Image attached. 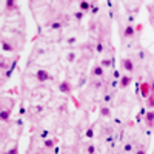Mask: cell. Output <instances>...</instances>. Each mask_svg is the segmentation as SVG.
<instances>
[{
    "label": "cell",
    "instance_id": "obj_1",
    "mask_svg": "<svg viewBox=\"0 0 154 154\" xmlns=\"http://www.w3.org/2000/svg\"><path fill=\"white\" fill-rule=\"evenodd\" d=\"M122 66H123L125 71H129V72L134 71V63H133V60H129V59H123V60H122Z\"/></svg>",
    "mask_w": 154,
    "mask_h": 154
},
{
    "label": "cell",
    "instance_id": "obj_2",
    "mask_svg": "<svg viewBox=\"0 0 154 154\" xmlns=\"http://www.w3.org/2000/svg\"><path fill=\"white\" fill-rule=\"evenodd\" d=\"M5 8H6V11H16V10H19V3L14 2V0H8L5 3Z\"/></svg>",
    "mask_w": 154,
    "mask_h": 154
},
{
    "label": "cell",
    "instance_id": "obj_3",
    "mask_svg": "<svg viewBox=\"0 0 154 154\" xmlns=\"http://www.w3.org/2000/svg\"><path fill=\"white\" fill-rule=\"evenodd\" d=\"M35 77H37V80H40V82H46V80L49 79V74H48L46 71L40 70V71H37V74H35Z\"/></svg>",
    "mask_w": 154,
    "mask_h": 154
},
{
    "label": "cell",
    "instance_id": "obj_4",
    "mask_svg": "<svg viewBox=\"0 0 154 154\" xmlns=\"http://www.w3.org/2000/svg\"><path fill=\"white\" fill-rule=\"evenodd\" d=\"M59 89H60V93H71V85L66 82V80H63V82H60V85H59Z\"/></svg>",
    "mask_w": 154,
    "mask_h": 154
},
{
    "label": "cell",
    "instance_id": "obj_5",
    "mask_svg": "<svg viewBox=\"0 0 154 154\" xmlns=\"http://www.w3.org/2000/svg\"><path fill=\"white\" fill-rule=\"evenodd\" d=\"M131 80H133V79H131V76H123V77L120 79V87H122V88H126V87L131 83Z\"/></svg>",
    "mask_w": 154,
    "mask_h": 154
},
{
    "label": "cell",
    "instance_id": "obj_6",
    "mask_svg": "<svg viewBox=\"0 0 154 154\" xmlns=\"http://www.w3.org/2000/svg\"><path fill=\"white\" fill-rule=\"evenodd\" d=\"M145 120H147V125H148V126H153V125H154V112H153V111L147 112Z\"/></svg>",
    "mask_w": 154,
    "mask_h": 154
},
{
    "label": "cell",
    "instance_id": "obj_7",
    "mask_svg": "<svg viewBox=\"0 0 154 154\" xmlns=\"http://www.w3.org/2000/svg\"><path fill=\"white\" fill-rule=\"evenodd\" d=\"M149 89H151V87H149L148 83H142V87H140V91H142V96H143V97H147L148 94L151 93Z\"/></svg>",
    "mask_w": 154,
    "mask_h": 154
},
{
    "label": "cell",
    "instance_id": "obj_8",
    "mask_svg": "<svg viewBox=\"0 0 154 154\" xmlns=\"http://www.w3.org/2000/svg\"><path fill=\"white\" fill-rule=\"evenodd\" d=\"M134 33H136V29L133 28V26H126L125 28V37H134Z\"/></svg>",
    "mask_w": 154,
    "mask_h": 154
},
{
    "label": "cell",
    "instance_id": "obj_9",
    "mask_svg": "<svg viewBox=\"0 0 154 154\" xmlns=\"http://www.w3.org/2000/svg\"><path fill=\"white\" fill-rule=\"evenodd\" d=\"M93 76H103V68L100 66V65H97V66H94L93 68Z\"/></svg>",
    "mask_w": 154,
    "mask_h": 154
},
{
    "label": "cell",
    "instance_id": "obj_10",
    "mask_svg": "<svg viewBox=\"0 0 154 154\" xmlns=\"http://www.w3.org/2000/svg\"><path fill=\"white\" fill-rule=\"evenodd\" d=\"M56 143H57V139H48V140H45L43 145H45L46 148H52Z\"/></svg>",
    "mask_w": 154,
    "mask_h": 154
},
{
    "label": "cell",
    "instance_id": "obj_11",
    "mask_svg": "<svg viewBox=\"0 0 154 154\" xmlns=\"http://www.w3.org/2000/svg\"><path fill=\"white\" fill-rule=\"evenodd\" d=\"M147 105H148L149 108H153V106H154V93H151V94H149V97H148V102H147Z\"/></svg>",
    "mask_w": 154,
    "mask_h": 154
},
{
    "label": "cell",
    "instance_id": "obj_12",
    "mask_svg": "<svg viewBox=\"0 0 154 154\" xmlns=\"http://www.w3.org/2000/svg\"><path fill=\"white\" fill-rule=\"evenodd\" d=\"M80 10H82V11H88L89 10V3L88 2H80Z\"/></svg>",
    "mask_w": 154,
    "mask_h": 154
},
{
    "label": "cell",
    "instance_id": "obj_13",
    "mask_svg": "<svg viewBox=\"0 0 154 154\" xmlns=\"http://www.w3.org/2000/svg\"><path fill=\"white\" fill-rule=\"evenodd\" d=\"M0 119H2L3 122L8 120V119H10V112H8V111H2V112H0Z\"/></svg>",
    "mask_w": 154,
    "mask_h": 154
},
{
    "label": "cell",
    "instance_id": "obj_14",
    "mask_svg": "<svg viewBox=\"0 0 154 154\" xmlns=\"http://www.w3.org/2000/svg\"><path fill=\"white\" fill-rule=\"evenodd\" d=\"M100 112H102V116H105V117H110V114H111V112H110V110H108L106 106H103L102 110H100Z\"/></svg>",
    "mask_w": 154,
    "mask_h": 154
},
{
    "label": "cell",
    "instance_id": "obj_15",
    "mask_svg": "<svg viewBox=\"0 0 154 154\" xmlns=\"http://www.w3.org/2000/svg\"><path fill=\"white\" fill-rule=\"evenodd\" d=\"M2 46H3V49H6V51H12V46H11V45L8 43V42H3Z\"/></svg>",
    "mask_w": 154,
    "mask_h": 154
},
{
    "label": "cell",
    "instance_id": "obj_16",
    "mask_svg": "<svg viewBox=\"0 0 154 154\" xmlns=\"http://www.w3.org/2000/svg\"><path fill=\"white\" fill-rule=\"evenodd\" d=\"M6 154H19V148H17V147H14L12 149H10V151H8Z\"/></svg>",
    "mask_w": 154,
    "mask_h": 154
},
{
    "label": "cell",
    "instance_id": "obj_17",
    "mask_svg": "<svg viewBox=\"0 0 154 154\" xmlns=\"http://www.w3.org/2000/svg\"><path fill=\"white\" fill-rule=\"evenodd\" d=\"M96 153V148L94 147H88V154H94Z\"/></svg>",
    "mask_w": 154,
    "mask_h": 154
},
{
    "label": "cell",
    "instance_id": "obj_18",
    "mask_svg": "<svg viewBox=\"0 0 154 154\" xmlns=\"http://www.w3.org/2000/svg\"><path fill=\"white\" fill-rule=\"evenodd\" d=\"M74 17H76L77 20H80V19H82V17H83V14H82V12H76V14H74Z\"/></svg>",
    "mask_w": 154,
    "mask_h": 154
},
{
    "label": "cell",
    "instance_id": "obj_19",
    "mask_svg": "<svg viewBox=\"0 0 154 154\" xmlns=\"http://www.w3.org/2000/svg\"><path fill=\"white\" fill-rule=\"evenodd\" d=\"M111 65V60H103L102 62V66H110Z\"/></svg>",
    "mask_w": 154,
    "mask_h": 154
},
{
    "label": "cell",
    "instance_id": "obj_20",
    "mask_svg": "<svg viewBox=\"0 0 154 154\" xmlns=\"http://www.w3.org/2000/svg\"><path fill=\"white\" fill-rule=\"evenodd\" d=\"M136 154H145V151H143V149H139V151L136 153Z\"/></svg>",
    "mask_w": 154,
    "mask_h": 154
},
{
    "label": "cell",
    "instance_id": "obj_21",
    "mask_svg": "<svg viewBox=\"0 0 154 154\" xmlns=\"http://www.w3.org/2000/svg\"><path fill=\"white\" fill-rule=\"evenodd\" d=\"M151 93H154V82H153V85H151Z\"/></svg>",
    "mask_w": 154,
    "mask_h": 154
}]
</instances>
